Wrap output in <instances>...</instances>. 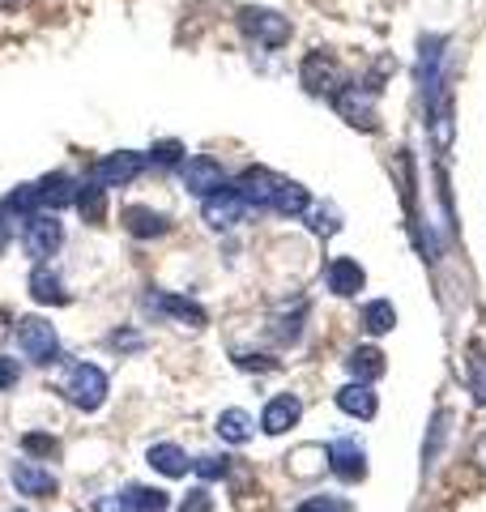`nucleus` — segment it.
Masks as SVG:
<instances>
[{
    "label": "nucleus",
    "mask_w": 486,
    "mask_h": 512,
    "mask_svg": "<svg viewBox=\"0 0 486 512\" xmlns=\"http://www.w3.org/2000/svg\"><path fill=\"white\" fill-rule=\"evenodd\" d=\"M111 346H124V350H137V346H141V338H137V333H111Z\"/></svg>",
    "instance_id": "39"
},
{
    "label": "nucleus",
    "mask_w": 486,
    "mask_h": 512,
    "mask_svg": "<svg viewBox=\"0 0 486 512\" xmlns=\"http://www.w3.org/2000/svg\"><path fill=\"white\" fill-rule=\"evenodd\" d=\"M39 214V197H35V184H22V188H13L5 201H0V218L5 222H26V218H35Z\"/></svg>",
    "instance_id": "21"
},
{
    "label": "nucleus",
    "mask_w": 486,
    "mask_h": 512,
    "mask_svg": "<svg viewBox=\"0 0 486 512\" xmlns=\"http://www.w3.org/2000/svg\"><path fill=\"white\" fill-rule=\"evenodd\" d=\"M235 367H243V372H278V359H265V355H235Z\"/></svg>",
    "instance_id": "37"
},
{
    "label": "nucleus",
    "mask_w": 486,
    "mask_h": 512,
    "mask_svg": "<svg viewBox=\"0 0 486 512\" xmlns=\"http://www.w3.org/2000/svg\"><path fill=\"white\" fill-rule=\"evenodd\" d=\"M124 508L128 512H167L171 508V500H167V491H158V487H124Z\"/></svg>",
    "instance_id": "25"
},
{
    "label": "nucleus",
    "mask_w": 486,
    "mask_h": 512,
    "mask_svg": "<svg viewBox=\"0 0 486 512\" xmlns=\"http://www.w3.org/2000/svg\"><path fill=\"white\" fill-rule=\"evenodd\" d=\"M9 512H26V508H9Z\"/></svg>",
    "instance_id": "43"
},
{
    "label": "nucleus",
    "mask_w": 486,
    "mask_h": 512,
    "mask_svg": "<svg viewBox=\"0 0 486 512\" xmlns=\"http://www.w3.org/2000/svg\"><path fill=\"white\" fill-rule=\"evenodd\" d=\"M60 393H64V402L69 406L94 414L107 402V372L103 367H94V363H73L69 372H64V380H60Z\"/></svg>",
    "instance_id": "2"
},
{
    "label": "nucleus",
    "mask_w": 486,
    "mask_h": 512,
    "mask_svg": "<svg viewBox=\"0 0 486 512\" xmlns=\"http://www.w3.org/2000/svg\"><path fill=\"white\" fill-rule=\"evenodd\" d=\"M180 180H184V188L192 192V197L205 201L209 192H218L226 184V175H222V163H214L209 154H192L180 163Z\"/></svg>",
    "instance_id": "10"
},
{
    "label": "nucleus",
    "mask_w": 486,
    "mask_h": 512,
    "mask_svg": "<svg viewBox=\"0 0 486 512\" xmlns=\"http://www.w3.org/2000/svg\"><path fill=\"white\" fill-rule=\"evenodd\" d=\"M120 222L133 239H158V235L171 231V218L158 214V210H145V205H128V210L120 214Z\"/></svg>",
    "instance_id": "17"
},
{
    "label": "nucleus",
    "mask_w": 486,
    "mask_h": 512,
    "mask_svg": "<svg viewBox=\"0 0 486 512\" xmlns=\"http://www.w3.org/2000/svg\"><path fill=\"white\" fill-rule=\"evenodd\" d=\"M397 325V308L388 299H371L363 308V329L371 333V338H380V333H393Z\"/></svg>",
    "instance_id": "28"
},
{
    "label": "nucleus",
    "mask_w": 486,
    "mask_h": 512,
    "mask_svg": "<svg viewBox=\"0 0 486 512\" xmlns=\"http://www.w3.org/2000/svg\"><path fill=\"white\" fill-rule=\"evenodd\" d=\"M30 299L35 303H47V308H60V303H69V291H64V282L56 269H47V265H35V274H30Z\"/></svg>",
    "instance_id": "19"
},
{
    "label": "nucleus",
    "mask_w": 486,
    "mask_h": 512,
    "mask_svg": "<svg viewBox=\"0 0 486 512\" xmlns=\"http://www.w3.org/2000/svg\"><path fill=\"white\" fill-rule=\"evenodd\" d=\"M333 107L346 124L376 133L380 128V77H363V82H346L333 94Z\"/></svg>",
    "instance_id": "1"
},
{
    "label": "nucleus",
    "mask_w": 486,
    "mask_h": 512,
    "mask_svg": "<svg viewBox=\"0 0 486 512\" xmlns=\"http://www.w3.org/2000/svg\"><path fill=\"white\" fill-rule=\"evenodd\" d=\"M214 431H218L226 444H248V440H252V431H256V423H252V414H248V410H222Z\"/></svg>",
    "instance_id": "24"
},
{
    "label": "nucleus",
    "mask_w": 486,
    "mask_h": 512,
    "mask_svg": "<svg viewBox=\"0 0 486 512\" xmlns=\"http://www.w3.org/2000/svg\"><path fill=\"white\" fill-rule=\"evenodd\" d=\"M307 222H312L316 235H337L342 231V218H337L333 205H307Z\"/></svg>",
    "instance_id": "30"
},
{
    "label": "nucleus",
    "mask_w": 486,
    "mask_h": 512,
    "mask_svg": "<svg viewBox=\"0 0 486 512\" xmlns=\"http://www.w3.org/2000/svg\"><path fill=\"white\" fill-rule=\"evenodd\" d=\"M469 393H474V402H486V350L478 342H469Z\"/></svg>",
    "instance_id": "29"
},
{
    "label": "nucleus",
    "mask_w": 486,
    "mask_h": 512,
    "mask_svg": "<svg viewBox=\"0 0 486 512\" xmlns=\"http://www.w3.org/2000/svg\"><path fill=\"white\" fill-rule=\"evenodd\" d=\"M5 5H13V0H0V9H5Z\"/></svg>",
    "instance_id": "42"
},
{
    "label": "nucleus",
    "mask_w": 486,
    "mask_h": 512,
    "mask_svg": "<svg viewBox=\"0 0 486 512\" xmlns=\"http://www.w3.org/2000/svg\"><path fill=\"white\" fill-rule=\"evenodd\" d=\"M337 410L350 419H376V393L363 380H350L346 389H337Z\"/></svg>",
    "instance_id": "18"
},
{
    "label": "nucleus",
    "mask_w": 486,
    "mask_h": 512,
    "mask_svg": "<svg viewBox=\"0 0 486 512\" xmlns=\"http://www.w3.org/2000/svg\"><path fill=\"white\" fill-rule=\"evenodd\" d=\"M35 197H39V210L56 214V210H64V205L77 201V180L73 175H64V171H52V175H43V180L35 184Z\"/></svg>",
    "instance_id": "15"
},
{
    "label": "nucleus",
    "mask_w": 486,
    "mask_h": 512,
    "mask_svg": "<svg viewBox=\"0 0 486 512\" xmlns=\"http://www.w3.org/2000/svg\"><path fill=\"white\" fill-rule=\"evenodd\" d=\"M324 286L337 295V299H354L367 286V274L359 261H350V256H333L329 269H324Z\"/></svg>",
    "instance_id": "13"
},
{
    "label": "nucleus",
    "mask_w": 486,
    "mask_h": 512,
    "mask_svg": "<svg viewBox=\"0 0 486 512\" xmlns=\"http://www.w3.org/2000/svg\"><path fill=\"white\" fill-rule=\"evenodd\" d=\"M346 372H350L354 380L371 384L376 376H384V355H380L376 346H359V350H350V355H346Z\"/></svg>",
    "instance_id": "23"
},
{
    "label": "nucleus",
    "mask_w": 486,
    "mask_h": 512,
    "mask_svg": "<svg viewBox=\"0 0 486 512\" xmlns=\"http://www.w3.org/2000/svg\"><path fill=\"white\" fill-rule=\"evenodd\" d=\"M295 512H350V504L337 500V495H312V500H303Z\"/></svg>",
    "instance_id": "34"
},
{
    "label": "nucleus",
    "mask_w": 486,
    "mask_h": 512,
    "mask_svg": "<svg viewBox=\"0 0 486 512\" xmlns=\"http://www.w3.org/2000/svg\"><path fill=\"white\" fill-rule=\"evenodd\" d=\"M329 470L342 478V483H363V478H367V448L354 436L333 440L329 444Z\"/></svg>",
    "instance_id": "12"
},
{
    "label": "nucleus",
    "mask_w": 486,
    "mask_h": 512,
    "mask_svg": "<svg viewBox=\"0 0 486 512\" xmlns=\"http://www.w3.org/2000/svg\"><path fill=\"white\" fill-rule=\"evenodd\" d=\"M150 163L162 167V171H167V167H180V163H184V146H180V141H158V146L150 150Z\"/></svg>",
    "instance_id": "33"
},
{
    "label": "nucleus",
    "mask_w": 486,
    "mask_h": 512,
    "mask_svg": "<svg viewBox=\"0 0 486 512\" xmlns=\"http://www.w3.org/2000/svg\"><path fill=\"white\" fill-rule=\"evenodd\" d=\"M9 478H13V487H18V495H30V500H52V495L60 491L56 483V474L39 466V461H13L9 466Z\"/></svg>",
    "instance_id": "11"
},
{
    "label": "nucleus",
    "mask_w": 486,
    "mask_h": 512,
    "mask_svg": "<svg viewBox=\"0 0 486 512\" xmlns=\"http://www.w3.org/2000/svg\"><path fill=\"white\" fill-rule=\"evenodd\" d=\"M474 457H478V466H482V470H486V436H482V440H478V448H474Z\"/></svg>",
    "instance_id": "40"
},
{
    "label": "nucleus",
    "mask_w": 486,
    "mask_h": 512,
    "mask_svg": "<svg viewBox=\"0 0 486 512\" xmlns=\"http://www.w3.org/2000/svg\"><path fill=\"white\" fill-rule=\"evenodd\" d=\"M22 244H26V256H30V261H35V265H47V261H52V256L60 252V244H64V222H60L56 214L39 210L35 218H26Z\"/></svg>",
    "instance_id": "6"
},
{
    "label": "nucleus",
    "mask_w": 486,
    "mask_h": 512,
    "mask_svg": "<svg viewBox=\"0 0 486 512\" xmlns=\"http://www.w3.org/2000/svg\"><path fill=\"white\" fill-rule=\"evenodd\" d=\"M307 205H312V197H307V188H303V184H295V180H282L278 201H273V214H282V218H299V214H307Z\"/></svg>",
    "instance_id": "27"
},
{
    "label": "nucleus",
    "mask_w": 486,
    "mask_h": 512,
    "mask_svg": "<svg viewBox=\"0 0 486 512\" xmlns=\"http://www.w3.org/2000/svg\"><path fill=\"white\" fill-rule=\"evenodd\" d=\"M299 82H303V90L307 94H333L346 86V69H342V60H337L333 52H324V47H316V52H307L303 56V64H299Z\"/></svg>",
    "instance_id": "3"
},
{
    "label": "nucleus",
    "mask_w": 486,
    "mask_h": 512,
    "mask_svg": "<svg viewBox=\"0 0 486 512\" xmlns=\"http://www.w3.org/2000/svg\"><path fill=\"white\" fill-rule=\"evenodd\" d=\"M18 346H22V355L30 363H56L60 359V338H56V325L52 320H43V316H22L18 320Z\"/></svg>",
    "instance_id": "4"
},
{
    "label": "nucleus",
    "mask_w": 486,
    "mask_h": 512,
    "mask_svg": "<svg viewBox=\"0 0 486 512\" xmlns=\"http://www.w3.org/2000/svg\"><path fill=\"white\" fill-rule=\"evenodd\" d=\"M18 380H22V367H18V359L0 355V393H5V389H18Z\"/></svg>",
    "instance_id": "36"
},
{
    "label": "nucleus",
    "mask_w": 486,
    "mask_h": 512,
    "mask_svg": "<svg viewBox=\"0 0 486 512\" xmlns=\"http://www.w3.org/2000/svg\"><path fill=\"white\" fill-rule=\"evenodd\" d=\"M145 308L171 316V320H180V325H188V329H201V325H205V308H201V303H192V299H184V295L158 291V295L145 299Z\"/></svg>",
    "instance_id": "16"
},
{
    "label": "nucleus",
    "mask_w": 486,
    "mask_h": 512,
    "mask_svg": "<svg viewBox=\"0 0 486 512\" xmlns=\"http://www.w3.org/2000/svg\"><path fill=\"white\" fill-rule=\"evenodd\" d=\"M145 461H150V466H154L158 474H167V478H184V474H188V466H192L188 453H184L180 444H154L150 453H145Z\"/></svg>",
    "instance_id": "20"
},
{
    "label": "nucleus",
    "mask_w": 486,
    "mask_h": 512,
    "mask_svg": "<svg viewBox=\"0 0 486 512\" xmlns=\"http://www.w3.org/2000/svg\"><path fill=\"white\" fill-rule=\"evenodd\" d=\"M180 512H214V495H209L205 487H192L180 500Z\"/></svg>",
    "instance_id": "35"
},
{
    "label": "nucleus",
    "mask_w": 486,
    "mask_h": 512,
    "mask_svg": "<svg viewBox=\"0 0 486 512\" xmlns=\"http://www.w3.org/2000/svg\"><path fill=\"white\" fill-rule=\"evenodd\" d=\"M5 244H9V222L0 218V252H5Z\"/></svg>",
    "instance_id": "41"
},
{
    "label": "nucleus",
    "mask_w": 486,
    "mask_h": 512,
    "mask_svg": "<svg viewBox=\"0 0 486 512\" xmlns=\"http://www.w3.org/2000/svg\"><path fill=\"white\" fill-rule=\"evenodd\" d=\"M192 470H197L205 483H214V478H226V474H231V457H226V453H205V457L192 461Z\"/></svg>",
    "instance_id": "31"
},
{
    "label": "nucleus",
    "mask_w": 486,
    "mask_h": 512,
    "mask_svg": "<svg viewBox=\"0 0 486 512\" xmlns=\"http://www.w3.org/2000/svg\"><path fill=\"white\" fill-rule=\"evenodd\" d=\"M303 419V402L295 393H278V397H269V406L261 414V431L265 436H282V431H290Z\"/></svg>",
    "instance_id": "14"
},
{
    "label": "nucleus",
    "mask_w": 486,
    "mask_h": 512,
    "mask_svg": "<svg viewBox=\"0 0 486 512\" xmlns=\"http://www.w3.org/2000/svg\"><path fill=\"white\" fill-rule=\"evenodd\" d=\"M278 188H282V175H273L265 167H248L235 180V192L243 197L248 210H273V201H278Z\"/></svg>",
    "instance_id": "8"
},
{
    "label": "nucleus",
    "mask_w": 486,
    "mask_h": 512,
    "mask_svg": "<svg viewBox=\"0 0 486 512\" xmlns=\"http://www.w3.org/2000/svg\"><path fill=\"white\" fill-rule=\"evenodd\" d=\"M239 30L261 47H286L290 43V18H282L278 9H261V5L239 9Z\"/></svg>",
    "instance_id": "5"
},
{
    "label": "nucleus",
    "mask_w": 486,
    "mask_h": 512,
    "mask_svg": "<svg viewBox=\"0 0 486 512\" xmlns=\"http://www.w3.org/2000/svg\"><path fill=\"white\" fill-rule=\"evenodd\" d=\"M286 461H290V474L295 478H316V474H324V466H329V448L324 444H303Z\"/></svg>",
    "instance_id": "22"
},
{
    "label": "nucleus",
    "mask_w": 486,
    "mask_h": 512,
    "mask_svg": "<svg viewBox=\"0 0 486 512\" xmlns=\"http://www.w3.org/2000/svg\"><path fill=\"white\" fill-rule=\"evenodd\" d=\"M141 171H145V158L141 154L116 150V154H103L99 163L90 167V180L99 184V188H124V184H133Z\"/></svg>",
    "instance_id": "7"
},
{
    "label": "nucleus",
    "mask_w": 486,
    "mask_h": 512,
    "mask_svg": "<svg viewBox=\"0 0 486 512\" xmlns=\"http://www.w3.org/2000/svg\"><path fill=\"white\" fill-rule=\"evenodd\" d=\"M94 512H128V508H124L120 495H99V500H94Z\"/></svg>",
    "instance_id": "38"
},
{
    "label": "nucleus",
    "mask_w": 486,
    "mask_h": 512,
    "mask_svg": "<svg viewBox=\"0 0 486 512\" xmlns=\"http://www.w3.org/2000/svg\"><path fill=\"white\" fill-rule=\"evenodd\" d=\"M22 448L30 457H56L60 453V440L56 436H47V431H26L22 436Z\"/></svg>",
    "instance_id": "32"
},
{
    "label": "nucleus",
    "mask_w": 486,
    "mask_h": 512,
    "mask_svg": "<svg viewBox=\"0 0 486 512\" xmlns=\"http://www.w3.org/2000/svg\"><path fill=\"white\" fill-rule=\"evenodd\" d=\"M77 210H81V218L86 222H103L107 218V188H99L94 180H86V184H77Z\"/></svg>",
    "instance_id": "26"
},
{
    "label": "nucleus",
    "mask_w": 486,
    "mask_h": 512,
    "mask_svg": "<svg viewBox=\"0 0 486 512\" xmlns=\"http://www.w3.org/2000/svg\"><path fill=\"white\" fill-rule=\"evenodd\" d=\"M243 214H248V205H243V197L235 188H218V192H209V197L201 201V218L209 222L214 231H231L243 222Z\"/></svg>",
    "instance_id": "9"
}]
</instances>
